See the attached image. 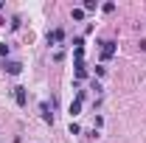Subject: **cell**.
<instances>
[{
	"mask_svg": "<svg viewBox=\"0 0 146 143\" xmlns=\"http://www.w3.org/2000/svg\"><path fill=\"white\" fill-rule=\"evenodd\" d=\"M76 79H87V70H84V65H76Z\"/></svg>",
	"mask_w": 146,
	"mask_h": 143,
	"instance_id": "cell-7",
	"label": "cell"
},
{
	"mask_svg": "<svg viewBox=\"0 0 146 143\" xmlns=\"http://www.w3.org/2000/svg\"><path fill=\"white\" fill-rule=\"evenodd\" d=\"M39 112H42V121H45V124H54V115H51L48 101H42V104H39Z\"/></svg>",
	"mask_w": 146,
	"mask_h": 143,
	"instance_id": "cell-5",
	"label": "cell"
},
{
	"mask_svg": "<svg viewBox=\"0 0 146 143\" xmlns=\"http://www.w3.org/2000/svg\"><path fill=\"white\" fill-rule=\"evenodd\" d=\"M96 6H98V3H96V0H84V11H93V9H96Z\"/></svg>",
	"mask_w": 146,
	"mask_h": 143,
	"instance_id": "cell-8",
	"label": "cell"
},
{
	"mask_svg": "<svg viewBox=\"0 0 146 143\" xmlns=\"http://www.w3.org/2000/svg\"><path fill=\"white\" fill-rule=\"evenodd\" d=\"M73 20H84V9H73Z\"/></svg>",
	"mask_w": 146,
	"mask_h": 143,
	"instance_id": "cell-9",
	"label": "cell"
},
{
	"mask_svg": "<svg viewBox=\"0 0 146 143\" xmlns=\"http://www.w3.org/2000/svg\"><path fill=\"white\" fill-rule=\"evenodd\" d=\"M115 51H118L115 39H104V42H101V59H104V62H107V59H112V56H115Z\"/></svg>",
	"mask_w": 146,
	"mask_h": 143,
	"instance_id": "cell-1",
	"label": "cell"
},
{
	"mask_svg": "<svg viewBox=\"0 0 146 143\" xmlns=\"http://www.w3.org/2000/svg\"><path fill=\"white\" fill-rule=\"evenodd\" d=\"M82 104H84V90H79V93H76V98H73V104H70V115H79Z\"/></svg>",
	"mask_w": 146,
	"mask_h": 143,
	"instance_id": "cell-3",
	"label": "cell"
},
{
	"mask_svg": "<svg viewBox=\"0 0 146 143\" xmlns=\"http://www.w3.org/2000/svg\"><path fill=\"white\" fill-rule=\"evenodd\" d=\"M0 56H9V45L6 42H0Z\"/></svg>",
	"mask_w": 146,
	"mask_h": 143,
	"instance_id": "cell-10",
	"label": "cell"
},
{
	"mask_svg": "<svg viewBox=\"0 0 146 143\" xmlns=\"http://www.w3.org/2000/svg\"><path fill=\"white\" fill-rule=\"evenodd\" d=\"M14 101H17V107H25V104H28V93H25V87H14Z\"/></svg>",
	"mask_w": 146,
	"mask_h": 143,
	"instance_id": "cell-4",
	"label": "cell"
},
{
	"mask_svg": "<svg viewBox=\"0 0 146 143\" xmlns=\"http://www.w3.org/2000/svg\"><path fill=\"white\" fill-rule=\"evenodd\" d=\"M62 39H65V31H62V28H56V31L48 34V45H56V42H62Z\"/></svg>",
	"mask_w": 146,
	"mask_h": 143,
	"instance_id": "cell-6",
	"label": "cell"
},
{
	"mask_svg": "<svg viewBox=\"0 0 146 143\" xmlns=\"http://www.w3.org/2000/svg\"><path fill=\"white\" fill-rule=\"evenodd\" d=\"M3 70L9 73V76H20V73H23V65L14 62V59H6V62H3Z\"/></svg>",
	"mask_w": 146,
	"mask_h": 143,
	"instance_id": "cell-2",
	"label": "cell"
}]
</instances>
